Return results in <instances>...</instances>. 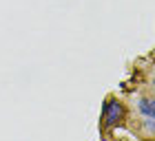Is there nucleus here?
<instances>
[{
  "mask_svg": "<svg viewBox=\"0 0 155 141\" xmlns=\"http://www.w3.org/2000/svg\"><path fill=\"white\" fill-rule=\"evenodd\" d=\"M153 84H155V80H153Z\"/></svg>",
  "mask_w": 155,
  "mask_h": 141,
  "instance_id": "20e7f679",
  "label": "nucleus"
},
{
  "mask_svg": "<svg viewBox=\"0 0 155 141\" xmlns=\"http://www.w3.org/2000/svg\"><path fill=\"white\" fill-rule=\"evenodd\" d=\"M122 115H124V108H122L120 102L111 99L107 106H104V121H107V126H115L120 119H122Z\"/></svg>",
  "mask_w": 155,
  "mask_h": 141,
  "instance_id": "f257e3e1",
  "label": "nucleus"
},
{
  "mask_svg": "<svg viewBox=\"0 0 155 141\" xmlns=\"http://www.w3.org/2000/svg\"><path fill=\"white\" fill-rule=\"evenodd\" d=\"M140 112L155 119V99H142L140 102Z\"/></svg>",
  "mask_w": 155,
  "mask_h": 141,
  "instance_id": "f03ea898",
  "label": "nucleus"
},
{
  "mask_svg": "<svg viewBox=\"0 0 155 141\" xmlns=\"http://www.w3.org/2000/svg\"><path fill=\"white\" fill-rule=\"evenodd\" d=\"M146 126H149L151 130H155V121H153V117H149V121H146Z\"/></svg>",
  "mask_w": 155,
  "mask_h": 141,
  "instance_id": "7ed1b4c3",
  "label": "nucleus"
}]
</instances>
